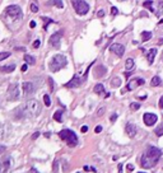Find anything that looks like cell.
I'll list each match as a JSON object with an SVG mask.
<instances>
[{
  "label": "cell",
  "instance_id": "1",
  "mask_svg": "<svg viewBox=\"0 0 163 173\" xmlns=\"http://www.w3.org/2000/svg\"><path fill=\"white\" fill-rule=\"evenodd\" d=\"M162 157V150L155 146H148V149L143 153L140 158V164L143 168H153L158 164L159 159Z\"/></svg>",
  "mask_w": 163,
  "mask_h": 173
},
{
  "label": "cell",
  "instance_id": "2",
  "mask_svg": "<svg viewBox=\"0 0 163 173\" xmlns=\"http://www.w3.org/2000/svg\"><path fill=\"white\" fill-rule=\"evenodd\" d=\"M23 107H24L25 117L27 118L37 117L38 115L41 113V104H40V102L38 101H36V99H28Z\"/></svg>",
  "mask_w": 163,
  "mask_h": 173
},
{
  "label": "cell",
  "instance_id": "3",
  "mask_svg": "<svg viewBox=\"0 0 163 173\" xmlns=\"http://www.w3.org/2000/svg\"><path fill=\"white\" fill-rule=\"evenodd\" d=\"M59 136L61 137V140L64 141H66V144L70 146V148H73V146H75L76 144H78V137H76V134L74 131L69 130V129H64L59 132Z\"/></svg>",
  "mask_w": 163,
  "mask_h": 173
},
{
  "label": "cell",
  "instance_id": "4",
  "mask_svg": "<svg viewBox=\"0 0 163 173\" xmlns=\"http://www.w3.org/2000/svg\"><path fill=\"white\" fill-rule=\"evenodd\" d=\"M66 64H68V60L64 55H55L50 61V70L52 73H56L63 68H65Z\"/></svg>",
  "mask_w": 163,
  "mask_h": 173
},
{
  "label": "cell",
  "instance_id": "5",
  "mask_svg": "<svg viewBox=\"0 0 163 173\" xmlns=\"http://www.w3.org/2000/svg\"><path fill=\"white\" fill-rule=\"evenodd\" d=\"M6 98L10 102H15L21 98V89L17 83H12L8 86V91H6Z\"/></svg>",
  "mask_w": 163,
  "mask_h": 173
},
{
  "label": "cell",
  "instance_id": "6",
  "mask_svg": "<svg viewBox=\"0 0 163 173\" xmlns=\"http://www.w3.org/2000/svg\"><path fill=\"white\" fill-rule=\"evenodd\" d=\"M72 4H73L74 10L76 12V14H79V15H84L89 12V5L84 0H72Z\"/></svg>",
  "mask_w": 163,
  "mask_h": 173
},
{
  "label": "cell",
  "instance_id": "7",
  "mask_svg": "<svg viewBox=\"0 0 163 173\" xmlns=\"http://www.w3.org/2000/svg\"><path fill=\"white\" fill-rule=\"evenodd\" d=\"M92 68V65H89V68L87 69V71H85V75L83 76V78H80V76H78V75H74L73 76V79L70 82H68L65 84L66 88H78V86H80L83 83L85 82V78H87V75H88V71H89V69Z\"/></svg>",
  "mask_w": 163,
  "mask_h": 173
},
{
  "label": "cell",
  "instance_id": "8",
  "mask_svg": "<svg viewBox=\"0 0 163 173\" xmlns=\"http://www.w3.org/2000/svg\"><path fill=\"white\" fill-rule=\"evenodd\" d=\"M5 12H6V14L13 19H21L22 15H23L21 6H18V5H9Z\"/></svg>",
  "mask_w": 163,
  "mask_h": 173
},
{
  "label": "cell",
  "instance_id": "9",
  "mask_svg": "<svg viewBox=\"0 0 163 173\" xmlns=\"http://www.w3.org/2000/svg\"><path fill=\"white\" fill-rule=\"evenodd\" d=\"M22 88H23L24 97H32L34 94V92H36V86H34V84L32 82H24Z\"/></svg>",
  "mask_w": 163,
  "mask_h": 173
},
{
  "label": "cell",
  "instance_id": "10",
  "mask_svg": "<svg viewBox=\"0 0 163 173\" xmlns=\"http://www.w3.org/2000/svg\"><path fill=\"white\" fill-rule=\"evenodd\" d=\"M13 162L10 157H5V158L0 159V173H6L9 171V168L12 167Z\"/></svg>",
  "mask_w": 163,
  "mask_h": 173
},
{
  "label": "cell",
  "instance_id": "11",
  "mask_svg": "<svg viewBox=\"0 0 163 173\" xmlns=\"http://www.w3.org/2000/svg\"><path fill=\"white\" fill-rule=\"evenodd\" d=\"M145 83V80L143 78H133L131 80H130L129 83H127V85H126V89L127 91H134V89L136 88V86H139V85H143Z\"/></svg>",
  "mask_w": 163,
  "mask_h": 173
},
{
  "label": "cell",
  "instance_id": "12",
  "mask_svg": "<svg viewBox=\"0 0 163 173\" xmlns=\"http://www.w3.org/2000/svg\"><path fill=\"white\" fill-rule=\"evenodd\" d=\"M143 120H144V124L146 126H153L158 121V117H157V115L146 112V113H144V116H143Z\"/></svg>",
  "mask_w": 163,
  "mask_h": 173
},
{
  "label": "cell",
  "instance_id": "13",
  "mask_svg": "<svg viewBox=\"0 0 163 173\" xmlns=\"http://www.w3.org/2000/svg\"><path fill=\"white\" fill-rule=\"evenodd\" d=\"M110 50H111V52H113L115 55H117L119 57H121L124 54H125V46L121 45V43H112L110 47Z\"/></svg>",
  "mask_w": 163,
  "mask_h": 173
},
{
  "label": "cell",
  "instance_id": "14",
  "mask_svg": "<svg viewBox=\"0 0 163 173\" xmlns=\"http://www.w3.org/2000/svg\"><path fill=\"white\" fill-rule=\"evenodd\" d=\"M61 36H63L61 32H56V33H54L52 36L50 37V45L51 46H54L55 49H59L60 42H61Z\"/></svg>",
  "mask_w": 163,
  "mask_h": 173
},
{
  "label": "cell",
  "instance_id": "15",
  "mask_svg": "<svg viewBox=\"0 0 163 173\" xmlns=\"http://www.w3.org/2000/svg\"><path fill=\"white\" fill-rule=\"evenodd\" d=\"M125 131H126V134H127V136H129V137H135L136 132H138V127H136V125H134V124L130 122V124L126 125Z\"/></svg>",
  "mask_w": 163,
  "mask_h": 173
},
{
  "label": "cell",
  "instance_id": "16",
  "mask_svg": "<svg viewBox=\"0 0 163 173\" xmlns=\"http://www.w3.org/2000/svg\"><path fill=\"white\" fill-rule=\"evenodd\" d=\"M107 73V69L105 68L103 65H100V66H97V68L94 69V75L97 76V78H101V76H103L105 74Z\"/></svg>",
  "mask_w": 163,
  "mask_h": 173
},
{
  "label": "cell",
  "instance_id": "17",
  "mask_svg": "<svg viewBox=\"0 0 163 173\" xmlns=\"http://www.w3.org/2000/svg\"><path fill=\"white\" fill-rule=\"evenodd\" d=\"M155 55H157V49H151L148 51V54H146V59H148V64H153V61H154V57Z\"/></svg>",
  "mask_w": 163,
  "mask_h": 173
},
{
  "label": "cell",
  "instance_id": "18",
  "mask_svg": "<svg viewBox=\"0 0 163 173\" xmlns=\"http://www.w3.org/2000/svg\"><path fill=\"white\" fill-rule=\"evenodd\" d=\"M14 69H15V65L14 64H10V65L1 66V68H0V71L1 73H12V71H14Z\"/></svg>",
  "mask_w": 163,
  "mask_h": 173
},
{
  "label": "cell",
  "instance_id": "19",
  "mask_svg": "<svg viewBox=\"0 0 163 173\" xmlns=\"http://www.w3.org/2000/svg\"><path fill=\"white\" fill-rule=\"evenodd\" d=\"M134 66H135V62H134V60L131 59V57H129V59L126 60V62H125V68L127 71H131V70L134 69Z\"/></svg>",
  "mask_w": 163,
  "mask_h": 173
},
{
  "label": "cell",
  "instance_id": "20",
  "mask_svg": "<svg viewBox=\"0 0 163 173\" xmlns=\"http://www.w3.org/2000/svg\"><path fill=\"white\" fill-rule=\"evenodd\" d=\"M157 10L154 12V14L157 15V18H159V17H162L163 15V1H158V6H157Z\"/></svg>",
  "mask_w": 163,
  "mask_h": 173
},
{
  "label": "cell",
  "instance_id": "21",
  "mask_svg": "<svg viewBox=\"0 0 163 173\" xmlns=\"http://www.w3.org/2000/svg\"><path fill=\"white\" fill-rule=\"evenodd\" d=\"M161 84H162V79L159 78L158 75L153 76V79H152V82H151V85L152 86H158V85H161Z\"/></svg>",
  "mask_w": 163,
  "mask_h": 173
},
{
  "label": "cell",
  "instance_id": "22",
  "mask_svg": "<svg viewBox=\"0 0 163 173\" xmlns=\"http://www.w3.org/2000/svg\"><path fill=\"white\" fill-rule=\"evenodd\" d=\"M47 4H49V5H55V6H57V8H60V9L64 8V4H63L61 0H50Z\"/></svg>",
  "mask_w": 163,
  "mask_h": 173
},
{
  "label": "cell",
  "instance_id": "23",
  "mask_svg": "<svg viewBox=\"0 0 163 173\" xmlns=\"http://www.w3.org/2000/svg\"><path fill=\"white\" fill-rule=\"evenodd\" d=\"M151 38H152V32H148V31L142 32V40H143V42H146V41H149Z\"/></svg>",
  "mask_w": 163,
  "mask_h": 173
},
{
  "label": "cell",
  "instance_id": "24",
  "mask_svg": "<svg viewBox=\"0 0 163 173\" xmlns=\"http://www.w3.org/2000/svg\"><path fill=\"white\" fill-rule=\"evenodd\" d=\"M54 120L57 121V122H63V111L59 110L54 113Z\"/></svg>",
  "mask_w": 163,
  "mask_h": 173
},
{
  "label": "cell",
  "instance_id": "25",
  "mask_svg": "<svg viewBox=\"0 0 163 173\" xmlns=\"http://www.w3.org/2000/svg\"><path fill=\"white\" fill-rule=\"evenodd\" d=\"M121 85V79L119 76H115V78L111 80V86H113V88H116V86H120Z\"/></svg>",
  "mask_w": 163,
  "mask_h": 173
},
{
  "label": "cell",
  "instance_id": "26",
  "mask_svg": "<svg viewBox=\"0 0 163 173\" xmlns=\"http://www.w3.org/2000/svg\"><path fill=\"white\" fill-rule=\"evenodd\" d=\"M24 60H25V62L30 64V65H34V64H36V60H34V57L31 56V55H24Z\"/></svg>",
  "mask_w": 163,
  "mask_h": 173
},
{
  "label": "cell",
  "instance_id": "27",
  "mask_svg": "<svg viewBox=\"0 0 163 173\" xmlns=\"http://www.w3.org/2000/svg\"><path fill=\"white\" fill-rule=\"evenodd\" d=\"M94 93H97V94H102V93H105V86L103 84H97L94 86Z\"/></svg>",
  "mask_w": 163,
  "mask_h": 173
},
{
  "label": "cell",
  "instance_id": "28",
  "mask_svg": "<svg viewBox=\"0 0 163 173\" xmlns=\"http://www.w3.org/2000/svg\"><path fill=\"white\" fill-rule=\"evenodd\" d=\"M143 5H144L145 8H148L151 12H154L155 10V9L153 8V1H152V0H146V1H144V4H143Z\"/></svg>",
  "mask_w": 163,
  "mask_h": 173
},
{
  "label": "cell",
  "instance_id": "29",
  "mask_svg": "<svg viewBox=\"0 0 163 173\" xmlns=\"http://www.w3.org/2000/svg\"><path fill=\"white\" fill-rule=\"evenodd\" d=\"M6 135V132H5V126L3 124H0V139H4Z\"/></svg>",
  "mask_w": 163,
  "mask_h": 173
},
{
  "label": "cell",
  "instance_id": "30",
  "mask_svg": "<svg viewBox=\"0 0 163 173\" xmlns=\"http://www.w3.org/2000/svg\"><path fill=\"white\" fill-rule=\"evenodd\" d=\"M43 102H45V104L49 107V106H51V99H50V95L49 94H45L43 95Z\"/></svg>",
  "mask_w": 163,
  "mask_h": 173
},
{
  "label": "cell",
  "instance_id": "31",
  "mask_svg": "<svg viewBox=\"0 0 163 173\" xmlns=\"http://www.w3.org/2000/svg\"><path fill=\"white\" fill-rule=\"evenodd\" d=\"M139 108H140V104L136 103V102H133V103L130 104V110L131 111H138Z\"/></svg>",
  "mask_w": 163,
  "mask_h": 173
},
{
  "label": "cell",
  "instance_id": "32",
  "mask_svg": "<svg viewBox=\"0 0 163 173\" xmlns=\"http://www.w3.org/2000/svg\"><path fill=\"white\" fill-rule=\"evenodd\" d=\"M154 132H155V135L162 136L163 135V125H162V126H159V127H157V129L154 130Z\"/></svg>",
  "mask_w": 163,
  "mask_h": 173
},
{
  "label": "cell",
  "instance_id": "33",
  "mask_svg": "<svg viewBox=\"0 0 163 173\" xmlns=\"http://www.w3.org/2000/svg\"><path fill=\"white\" fill-rule=\"evenodd\" d=\"M52 172L54 173H59V161H56L54 162V168H52Z\"/></svg>",
  "mask_w": 163,
  "mask_h": 173
},
{
  "label": "cell",
  "instance_id": "34",
  "mask_svg": "<svg viewBox=\"0 0 163 173\" xmlns=\"http://www.w3.org/2000/svg\"><path fill=\"white\" fill-rule=\"evenodd\" d=\"M42 19L45 21L43 30H47V24H49V23H52V19H47V17H42Z\"/></svg>",
  "mask_w": 163,
  "mask_h": 173
},
{
  "label": "cell",
  "instance_id": "35",
  "mask_svg": "<svg viewBox=\"0 0 163 173\" xmlns=\"http://www.w3.org/2000/svg\"><path fill=\"white\" fill-rule=\"evenodd\" d=\"M9 55H10L9 52H0V61H1V60H5L6 57H9Z\"/></svg>",
  "mask_w": 163,
  "mask_h": 173
},
{
  "label": "cell",
  "instance_id": "36",
  "mask_svg": "<svg viewBox=\"0 0 163 173\" xmlns=\"http://www.w3.org/2000/svg\"><path fill=\"white\" fill-rule=\"evenodd\" d=\"M31 12H33V13H37L38 12V6L36 5V4H31Z\"/></svg>",
  "mask_w": 163,
  "mask_h": 173
},
{
  "label": "cell",
  "instance_id": "37",
  "mask_svg": "<svg viewBox=\"0 0 163 173\" xmlns=\"http://www.w3.org/2000/svg\"><path fill=\"white\" fill-rule=\"evenodd\" d=\"M105 111H106V108H105V107H101L100 110H98V112H97V115H98V116H102V115L105 113Z\"/></svg>",
  "mask_w": 163,
  "mask_h": 173
},
{
  "label": "cell",
  "instance_id": "38",
  "mask_svg": "<svg viewBox=\"0 0 163 173\" xmlns=\"http://www.w3.org/2000/svg\"><path fill=\"white\" fill-rule=\"evenodd\" d=\"M117 13H119V10H117V8H115V6H112V8H111V14H112V15H117Z\"/></svg>",
  "mask_w": 163,
  "mask_h": 173
},
{
  "label": "cell",
  "instance_id": "39",
  "mask_svg": "<svg viewBox=\"0 0 163 173\" xmlns=\"http://www.w3.org/2000/svg\"><path fill=\"white\" fill-rule=\"evenodd\" d=\"M49 84H50L51 92H52V91H54V80H52V78H49Z\"/></svg>",
  "mask_w": 163,
  "mask_h": 173
},
{
  "label": "cell",
  "instance_id": "40",
  "mask_svg": "<svg viewBox=\"0 0 163 173\" xmlns=\"http://www.w3.org/2000/svg\"><path fill=\"white\" fill-rule=\"evenodd\" d=\"M40 45H41V41L40 40H36L33 42V47H34V49H37V47H40Z\"/></svg>",
  "mask_w": 163,
  "mask_h": 173
},
{
  "label": "cell",
  "instance_id": "41",
  "mask_svg": "<svg viewBox=\"0 0 163 173\" xmlns=\"http://www.w3.org/2000/svg\"><path fill=\"white\" fill-rule=\"evenodd\" d=\"M94 131H96V134H100L101 131H102V126H101V125H98V126L94 129Z\"/></svg>",
  "mask_w": 163,
  "mask_h": 173
},
{
  "label": "cell",
  "instance_id": "42",
  "mask_svg": "<svg viewBox=\"0 0 163 173\" xmlns=\"http://www.w3.org/2000/svg\"><path fill=\"white\" fill-rule=\"evenodd\" d=\"M116 118H117V115H116V113H113L112 116L110 117V121H111V122H115V121H116Z\"/></svg>",
  "mask_w": 163,
  "mask_h": 173
},
{
  "label": "cell",
  "instance_id": "43",
  "mask_svg": "<svg viewBox=\"0 0 163 173\" xmlns=\"http://www.w3.org/2000/svg\"><path fill=\"white\" fill-rule=\"evenodd\" d=\"M127 172H133L134 171V165L133 164H127Z\"/></svg>",
  "mask_w": 163,
  "mask_h": 173
},
{
  "label": "cell",
  "instance_id": "44",
  "mask_svg": "<svg viewBox=\"0 0 163 173\" xmlns=\"http://www.w3.org/2000/svg\"><path fill=\"white\" fill-rule=\"evenodd\" d=\"M38 136H40V132H34L33 135H32V139H33V140H36Z\"/></svg>",
  "mask_w": 163,
  "mask_h": 173
},
{
  "label": "cell",
  "instance_id": "45",
  "mask_svg": "<svg viewBox=\"0 0 163 173\" xmlns=\"http://www.w3.org/2000/svg\"><path fill=\"white\" fill-rule=\"evenodd\" d=\"M27 69H28V65H27V64L22 65V71H27Z\"/></svg>",
  "mask_w": 163,
  "mask_h": 173
},
{
  "label": "cell",
  "instance_id": "46",
  "mask_svg": "<svg viewBox=\"0 0 163 173\" xmlns=\"http://www.w3.org/2000/svg\"><path fill=\"white\" fill-rule=\"evenodd\" d=\"M30 27H31V28H34V27H36V22H34V21L30 22Z\"/></svg>",
  "mask_w": 163,
  "mask_h": 173
},
{
  "label": "cell",
  "instance_id": "47",
  "mask_svg": "<svg viewBox=\"0 0 163 173\" xmlns=\"http://www.w3.org/2000/svg\"><path fill=\"white\" fill-rule=\"evenodd\" d=\"M97 15H98L100 18H101V17H103V15H105V12H103V10H100V12L97 13Z\"/></svg>",
  "mask_w": 163,
  "mask_h": 173
},
{
  "label": "cell",
  "instance_id": "48",
  "mask_svg": "<svg viewBox=\"0 0 163 173\" xmlns=\"http://www.w3.org/2000/svg\"><path fill=\"white\" fill-rule=\"evenodd\" d=\"M5 149H6V148H5L4 145H0V154H1V153H4Z\"/></svg>",
  "mask_w": 163,
  "mask_h": 173
},
{
  "label": "cell",
  "instance_id": "49",
  "mask_svg": "<svg viewBox=\"0 0 163 173\" xmlns=\"http://www.w3.org/2000/svg\"><path fill=\"white\" fill-rule=\"evenodd\" d=\"M159 107L163 108V95L161 97V99H159Z\"/></svg>",
  "mask_w": 163,
  "mask_h": 173
},
{
  "label": "cell",
  "instance_id": "50",
  "mask_svg": "<svg viewBox=\"0 0 163 173\" xmlns=\"http://www.w3.org/2000/svg\"><path fill=\"white\" fill-rule=\"evenodd\" d=\"M88 131V126H82V132H87Z\"/></svg>",
  "mask_w": 163,
  "mask_h": 173
},
{
  "label": "cell",
  "instance_id": "51",
  "mask_svg": "<svg viewBox=\"0 0 163 173\" xmlns=\"http://www.w3.org/2000/svg\"><path fill=\"white\" fill-rule=\"evenodd\" d=\"M31 173H40V172H38L36 168H31Z\"/></svg>",
  "mask_w": 163,
  "mask_h": 173
},
{
  "label": "cell",
  "instance_id": "52",
  "mask_svg": "<svg viewBox=\"0 0 163 173\" xmlns=\"http://www.w3.org/2000/svg\"><path fill=\"white\" fill-rule=\"evenodd\" d=\"M119 171H120V173H122V164L119 165Z\"/></svg>",
  "mask_w": 163,
  "mask_h": 173
},
{
  "label": "cell",
  "instance_id": "53",
  "mask_svg": "<svg viewBox=\"0 0 163 173\" xmlns=\"http://www.w3.org/2000/svg\"><path fill=\"white\" fill-rule=\"evenodd\" d=\"M162 23H163V19H161V21L158 22V24H162Z\"/></svg>",
  "mask_w": 163,
  "mask_h": 173
},
{
  "label": "cell",
  "instance_id": "54",
  "mask_svg": "<svg viewBox=\"0 0 163 173\" xmlns=\"http://www.w3.org/2000/svg\"><path fill=\"white\" fill-rule=\"evenodd\" d=\"M162 61H163V52H162Z\"/></svg>",
  "mask_w": 163,
  "mask_h": 173
},
{
  "label": "cell",
  "instance_id": "55",
  "mask_svg": "<svg viewBox=\"0 0 163 173\" xmlns=\"http://www.w3.org/2000/svg\"><path fill=\"white\" fill-rule=\"evenodd\" d=\"M138 173H145V172H138Z\"/></svg>",
  "mask_w": 163,
  "mask_h": 173
},
{
  "label": "cell",
  "instance_id": "56",
  "mask_svg": "<svg viewBox=\"0 0 163 173\" xmlns=\"http://www.w3.org/2000/svg\"><path fill=\"white\" fill-rule=\"evenodd\" d=\"M120 1H125V0H120Z\"/></svg>",
  "mask_w": 163,
  "mask_h": 173
}]
</instances>
